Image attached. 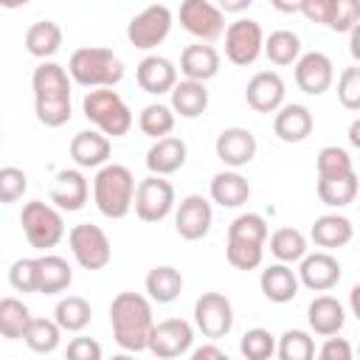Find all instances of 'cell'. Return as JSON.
<instances>
[{"label": "cell", "instance_id": "obj_1", "mask_svg": "<svg viewBox=\"0 0 360 360\" xmlns=\"http://www.w3.org/2000/svg\"><path fill=\"white\" fill-rule=\"evenodd\" d=\"M34 112L42 127H65L73 115L70 110V76L56 62H39L31 73Z\"/></svg>", "mask_w": 360, "mask_h": 360}, {"label": "cell", "instance_id": "obj_2", "mask_svg": "<svg viewBox=\"0 0 360 360\" xmlns=\"http://www.w3.org/2000/svg\"><path fill=\"white\" fill-rule=\"evenodd\" d=\"M110 326H112L115 343L124 352L129 354L143 352L155 326L152 301L141 292H118L110 304Z\"/></svg>", "mask_w": 360, "mask_h": 360}, {"label": "cell", "instance_id": "obj_3", "mask_svg": "<svg viewBox=\"0 0 360 360\" xmlns=\"http://www.w3.org/2000/svg\"><path fill=\"white\" fill-rule=\"evenodd\" d=\"M68 76L70 82L87 87V90H101V87H115L124 79V62L110 51L98 45L76 48L68 62Z\"/></svg>", "mask_w": 360, "mask_h": 360}, {"label": "cell", "instance_id": "obj_4", "mask_svg": "<svg viewBox=\"0 0 360 360\" xmlns=\"http://www.w3.org/2000/svg\"><path fill=\"white\" fill-rule=\"evenodd\" d=\"M135 174L121 163H107L93 177V202L107 219H124L135 200Z\"/></svg>", "mask_w": 360, "mask_h": 360}, {"label": "cell", "instance_id": "obj_5", "mask_svg": "<svg viewBox=\"0 0 360 360\" xmlns=\"http://www.w3.org/2000/svg\"><path fill=\"white\" fill-rule=\"evenodd\" d=\"M82 112L96 127V132H101L104 138H124L135 121L127 101L110 87L87 90L82 98Z\"/></svg>", "mask_w": 360, "mask_h": 360}, {"label": "cell", "instance_id": "obj_6", "mask_svg": "<svg viewBox=\"0 0 360 360\" xmlns=\"http://www.w3.org/2000/svg\"><path fill=\"white\" fill-rule=\"evenodd\" d=\"M20 225H22V233H25L28 245L37 248V250L56 248L65 236L62 211H56L51 202H42V200H31V202L22 205Z\"/></svg>", "mask_w": 360, "mask_h": 360}, {"label": "cell", "instance_id": "obj_7", "mask_svg": "<svg viewBox=\"0 0 360 360\" xmlns=\"http://www.w3.org/2000/svg\"><path fill=\"white\" fill-rule=\"evenodd\" d=\"M68 245L73 259L79 262V267L84 270H104L112 259V245L110 236L93 225V222H79L68 231Z\"/></svg>", "mask_w": 360, "mask_h": 360}, {"label": "cell", "instance_id": "obj_8", "mask_svg": "<svg viewBox=\"0 0 360 360\" xmlns=\"http://www.w3.org/2000/svg\"><path fill=\"white\" fill-rule=\"evenodd\" d=\"M174 186L166 177L149 174L135 186L132 208L141 222H163L174 211Z\"/></svg>", "mask_w": 360, "mask_h": 360}, {"label": "cell", "instance_id": "obj_9", "mask_svg": "<svg viewBox=\"0 0 360 360\" xmlns=\"http://www.w3.org/2000/svg\"><path fill=\"white\" fill-rule=\"evenodd\" d=\"M169 31H172V8L163 3L146 6L127 22V39L141 51L158 48L169 37Z\"/></svg>", "mask_w": 360, "mask_h": 360}, {"label": "cell", "instance_id": "obj_10", "mask_svg": "<svg viewBox=\"0 0 360 360\" xmlns=\"http://www.w3.org/2000/svg\"><path fill=\"white\" fill-rule=\"evenodd\" d=\"M262 45H264V31L250 17H239L225 28V56L239 68L253 65L262 56Z\"/></svg>", "mask_w": 360, "mask_h": 360}, {"label": "cell", "instance_id": "obj_11", "mask_svg": "<svg viewBox=\"0 0 360 360\" xmlns=\"http://www.w3.org/2000/svg\"><path fill=\"white\" fill-rule=\"evenodd\" d=\"M180 25L200 42L211 45L225 34V14L211 0H183L180 3Z\"/></svg>", "mask_w": 360, "mask_h": 360}, {"label": "cell", "instance_id": "obj_12", "mask_svg": "<svg viewBox=\"0 0 360 360\" xmlns=\"http://www.w3.org/2000/svg\"><path fill=\"white\" fill-rule=\"evenodd\" d=\"M194 326L202 332V338H225L233 329V307L228 295L222 292H202L194 301Z\"/></svg>", "mask_w": 360, "mask_h": 360}, {"label": "cell", "instance_id": "obj_13", "mask_svg": "<svg viewBox=\"0 0 360 360\" xmlns=\"http://www.w3.org/2000/svg\"><path fill=\"white\" fill-rule=\"evenodd\" d=\"M191 343H194V326L183 318H166L152 326L146 349L158 360H174L180 354H186L191 349Z\"/></svg>", "mask_w": 360, "mask_h": 360}, {"label": "cell", "instance_id": "obj_14", "mask_svg": "<svg viewBox=\"0 0 360 360\" xmlns=\"http://www.w3.org/2000/svg\"><path fill=\"white\" fill-rule=\"evenodd\" d=\"M211 222H214V208L211 200H205L202 194H188L174 205V231L186 242H197L208 236Z\"/></svg>", "mask_w": 360, "mask_h": 360}, {"label": "cell", "instance_id": "obj_15", "mask_svg": "<svg viewBox=\"0 0 360 360\" xmlns=\"http://www.w3.org/2000/svg\"><path fill=\"white\" fill-rule=\"evenodd\" d=\"M298 284H304L307 290L312 292H326L332 287H338L340 276H343V267L340 262L326 253V250H315V253H307L301 262H298Z\"/></svg>", "mask_w": 360, "mask_h": 360}, {"label": "cell", "instance_id": "obj_16", "mask_svg": "<svg viewBox=\"0 0 360 360\" xmlns=\"http://www.w3.org/2000/svg\"><path fill=\"white\" fill-rule=\"evenodd\" d=\"M335 82V65L321 51H307L295 62V84L307 96H323Z\"/></svg>", "mask_w": 360, "mask_h": 360}, {"label": "cell", "instance_id": "obj_17", "mask_svg": "<svg viewBox=\"0 0 360 360\" xmlns=\"http://www.w3.org/2000/svg\"><path fill=\"white\" fill-rule=\"evenodd\" d=\"M256 149H259L256 135H253L248 127H225V129L217 135V141H214L217 158H219L228 169H233V172H239L242 166H248V163L256 158Z\"/></svg>", "mask_w": 360, "mask_h": 360}, {"label": "cell", "instance_id": "obj_18", "mask_svg": "<svg viewBox=\"0 0 360 360\" xmlns=\"http://www.w3.org/2000/svg\"><path fill=\"white\" fill-rule=\"evenodd\" d=\"M90 197V183L79 169H59L48 191V202L56 211H82Z\"/></svg>", "mask_w": 360, "mask_h": 360}, {"label": "cell", "instance_id": "obj_19", "mask_svg": "<svg viewBox=\"0 0 360 360\" xmlns=\"http://www.w3.org/2000/svg\"><path fill=\"white\" fill-rule=\"evenodd\" d=\"M284 96H287V87H284V79L276 70L253 73L248 87H245V101L256 112H276L284 104Z\"/></svg>", "mask_w": 360, "mask_h": 360}, {"label": "cell", "instance_id": "obj_20", "mask_svg": "<svg viewBox=\"0 0 360 360\" xmlns=\"http://www.w3.org/2000/svg\"><path fill=\"white\" fill-rule=\"evenodd\" d=\"M135 79H138V87L143 93L163 96V93H172V87L177 84V68L172 59H166L160 53H149L138 62Z\"/></svg>", "mask_w": 360, "mask_h": 360}, {"label": "cell", "instance_id": "obj_21", "mask_svg": "<svg viewBox=\"0 0 360 360\" xmlns=\"http://www.w3.org/2000/svg\"><path fill=\"white\" fill-rule=\"evenodd\" d=\"M186 158H188L186 141L183 138H174V135H166V138L155 141L146 149V169L155 177H166V174L180 172L186 166Z\"/></svg>", "mask_w": 360, "mask_h": 360}, {"label": "cell", "instance_id": "obj_22", "mask_svg": "<svg viewBox=\"0 0 360 360\" xmlns=\"http://www.w3.org/2000/svg\"><path fill=\"white\" fill-rule=\"evenodd\" d=\"M315 118L304 104H281L273 118V132L284 143H301L312 135Z\"/></svg>", "mask_w": 360, "mask_h": 360}, {"label": "cell", "instance_id": "obj_23", "mask_svg": "<svg viewBox=\"0 0 360 360\" xmlns=\"http://www.w3.org/2000/svg\"><path fill=\"white\" fill-rule=\"evenodd\" d=\"M110 152H112L110 138H104L96 129H82V132H76L70 138V158H73V163L79 169H101V166H107Z\"/></svg>", "mask_w": 360, "mask_h": 360}, {"label": "cell", "instance_id": "obj_24", "mask_svg": "<svg viewBox=\"0 0 360 360\" xmlns=\"http://www.w3.org/2000/svg\"><path fill=\"white\" fill-rule=\"evenodd\" d=\"M180 73L188 82L205 84L208 79H214L219 73V51L214 45H205V42L186 45L180 53Z\"/></svg>", "mask_w": 360, "mask_h": 360}, {"label": "cell", "instance_id": "obj_25", "mask_svg": "<svg viewBox=\"0 0 360 360\" xmlns=\"http://www.w3.org/2000/svg\"><path fill=\"white\" fill-rule=\"evenodd\" d=\"M307 323L315 335L332 338L346 326V307L335 295H318L307 309Z\"/></svg>", "mask_w": 360, "mask_h": 360}, {"label": "cell", "instance_id": "obj_26", "mask_svg": "<svg viewBox=\"0 0 360 360\" xmlns=\"http://www.w3.org/2000/svg\"><path fill=\"white\" fill-rule=\"evenodd\" d=\"M259 287H262V292H264L267 301H273V304H290L298 295V287L301 284H298V276H295V270L290 264L276 262V264H267L262 270Z\"/></svg>", "mask_w": 360, "mask_h": 360}, {"label": "cell", "instance_id": "obj_27", "mask_svg": "<svg viewBox=\"0 0 360 360\" xmlns=\"http://www.w3.org/2000/svg\"><path fill=\"white\" fill-rule=\"evenodd\" d=\"M309 236H312V242H315L318 248H323V250L329 253V250L346 248V245L352 242L354 225H352V219L343 217V214H323V217H318V219L312 222Z\"/></svg>", "mask_w": 360, "mask_h": 360}, {"label": "cell", "instance_id": "obj_28", "mask_svg": "<svg viewBox=\"0 0 360 360\" xmlns=\"http://www.w3.org/2000/svg\"><path fill=\"white\" fill-rule=\"evenodd\" d=\"M208 194H211V202H217V205H222V208H239V205H245L248 197H250V183H248V177H242L239 172L225 169V172H217V174L211 177Z\"/></svg>", "mask_w": 360, "mask_h": 360}, {"label": "cell", "instance_id": "obj_29", "mask_svg": "<svg viewBox=\"0 0 360 360\" xmlns=\"http://www.w3.org/2000/svg\"><path fill=\"white\" fill-rule=\"evenodd\" d=\"M70 284H73V267L68 264V259L56 253H45L37 259V292L56 295L65 292Z\"/></svg>", "mask_w": 360, "mask_h": 360}, {"label": "cell", "instance_id": "obj_30", "mask_svg": "<svg viewBox=\"0 0 360 360\" xmlns=\"http://www.w3.org/2000/svg\"><path fill=\"white\" fill-rule=\"evenodd\" d=\"M183 273L172 264H155L146 278H143V287H146V298L152 304H172L180 292H183Z\"/></svg>", "mask_w": 360, "mask_h": 360}, {"label": "cell", "instance_id": "obj_31", "mask_svg": "<svg viewBox=\"0 0 360 360\" xmlns=\"http://www.w3.org/2000/svg\"><path fill=\"white\" fill-rule=\"evenodd\" d=\"M169 96H172L169 107H172L174 118H177V115H180V118H197V115H202V112L208 110V90H205V84H200V82L183 79V82H177V84L172 87Z\"/></svg>", "mask_w": 360, "mask_h": 360}, {"label": "cell", "instance_id": "obj_32", "mask_svg": "<svg viewBox=\"0 0 360 360\" xmlns=\"http://www.w3.org/2000/svg\"><path fill=\"white\" fill-rule=\"evenodd\" d=\"M59 45H62V28H59V22H53V20H37V22L28 25V31H25V51L34 59L51 62V56L59 51Z\"/></svg>", "mask_w": 360, "mask_h": 360}, {"label": "cell", "instance_id": "obj_33", "mask_svg": "<svg viewBox=\"0 0 360 360\" xmlns=\"http://www.w3.org/2000/svg\"><path fill=\"white\" fill-rule=\"evenodd\" d=\"M90 318H93L90 301L82 298V295H65L53 307V321H56V326L62 332H76L79 335L82 329H87Z\"/></svg>", "mask_w": 360, "mask_h": 360}, {"label": "cell", "instance_id": "obj_34", "mask_svg": "<svg viewBox=\"0 0 360 360\" xmlns=\"http://www.w3.org/2000/svg\"><path fill=\"white\" fill-rule=\"evenodd\" d=\"M262 53H264L273 65H278V68L295 65L298 56H301V37H298L295 31H290V28H278V31H273L270 37H264Z\"/></svg>", "mask_w": 360, "mask_h": 360}, {"label": "cell", "instance_id": "obj_35", "mask_svg": "<svg viewBox=\"0 0 360 360\" xmlns=\"http://www.w3.org/2000/svg\"><path fill=\"white\" fill-rule=\"evenodd\" d=\"M315 191H318V200L323 205H329V208H346V205L354 202V197L360 191L357 172L343 174V177H332V180H318Z\"/></svg>", "mask_w": 360, "mask_h": 360}, {"label": "cell", "instance_id": "obj_36", "mask_svg": "<svg viewBox=\"0 0 360 360\" xmlns=\"http://www.w3.org/2000/svg\"><path fill=\"white\" fill-rule=\"evenodd\" d=\"M31 318H34L31 309L20 298H14V295L0 298V338H6V340H22Z\"/></svg>", "mask_w": 360, "mask_h": 360}, {"label": "cell", "instance_id": "obj_37", "mask_svg": "<svg viewBox=\"0 0 360 360\" xmlns=\"http://www.w3.org/2000/svg\"><path fill=\"white\" fill-rule=\"evenodd\" d=\"M270 253H273L281 264L301 262V259L309 253L307 236H304L298 228H278V231H273V236H270Z\"/></svg>", "mask_w": 360, "mask_h": 360}, {"label": "cell", "instance_id": "obj_38", "mask_svg": "<svg viewBox=\"0 0 360 360\" xmlns=\"http://www.w3.org/2000/svg\"><path fill=\"white\" fill-rule=\"evenodd\" d=\"M22 340H25V346H28L31 352H37V354H51V352H56L59 343H62V329L56 326L53 318H31V323H28Z\"/></svg>", "mask_w": 360, "mask_h": 360}, {"label": "cell", "instance_id": "obj_39", "mask_svg": "<svg viewBox=\"0 0 360 360\" xmlns=\"http://www.w3.org/2000/svg\"><path fill=\"white\" fill-rule=\"evenodd\" d=\"M174 121H177V118H174L172 107H169V104H160V101H158V104H146V107L141 110V115H138L141 132L149 135V138H155V141L172 135Z\"/></svg>", "mask_w": 360, "mask_h": 360}, {"label": "cell", "instance_id": "obj_40", "mask_svg": "<svg viewBox=\"0 0 360 360\" xmlns=\"http://www.w3.org/2000/svg\"><path fill=\"white\" fill-rule=\"evenodd\" d=\"M228 242H248V245H262L267 242V222L262 214L245 211L228 225Z\"/></svg>", "mask_w": 360, "mask_h": 360}, {"label": "cell", "instance_id": "obj_41", "mask_svg": "<svg viewBox=\"0 0 360 360\" xmlns=\"http://www.w3.org/2000/svg\"><path fill=\"white\" fill-rule=\"evenodd\" d=\"M278 360H315V338L304 329H287L276 340Z\"/></svg>", "mask_w": 360, "mask_h": 360}, {"label": "cell", "instance_id": "obj_42", "mask_svg": "<svg viewBox=\"0 0 360 360\" xmlns=\"http://www.w3.org/2000/svg\"><path fill=\"white\" fill-rule=\"evenodd\" d=\"M315 166H318V180H332L354 172V160L343 146H323L318 152Z\"/></svg>", "mask_w": 360, "mask_h": 360}, {"label": "cell", "instance_id": "obj_43", "mask_svg": "<svg viewBox=\"0 0 360 360\" xmlns=\"http://www.w3.org/2000/svg\"><path fill=\"white\" fill-rule=\"evenodd\" d=\"M239 354L245 360H273V354H276V338L267 329L253 326V329H248L239 338Z\"/></svg>", "mask_w": 360, "mask_h": 360}, {"label": "cell", "instance_id": "obj_44", "mask_svg": "<svg viewBox=\"0 0 360 360\" xmlns=\"http://www.w3.org/2000/svg\"><path fill=\"white\" fill-rule=\"evenodd\" d=\"M360 22V6L354 0H329V14H326V28L338 34H349Z\"/></svg>", "mask_w": 360, "mask_h": 360}, {"label": "cell", "instance_id": "obj_45", "mask_svg": "<svg viewBox=\"0 0 360 360\" xmlns=\"http://www.w3.org/2000/svg\"><path fill=\"white\" fill-rule=\"evenodd\" d=\"M228 264L236 270H256L264 262V248L262 245H248V242H228L225 245Z\"/></svg>", "mask_w": 360, "mask_h": 360}, {"label": "cell", "instance_id": "obj_46", "mask_svg": "<svg viewBox=\"0 0 360 360\" xmlns=\"http://www.w3.org/2000/svg\"><path fill=\"white\" fill-rule=\"evenodd\" d=\"M28 188V174L20 166H3L0 169V202H17Z\"/></svg>", "mask_w": 360, "mask_h": 360}, {"label": "cell", "instance_id": "obj_47", "mask_svg": "<svg viewBox=\"0 0 360 360\" xmlns=\"http://www.w3.org/2000/svg\"><path fill=\"white\" fill-rule=\"evenodd\" d=\"M338 101L346 110H360V68L349 65L343 68V73L338 76Z\"/></svg>", "mask_w": 360, "mask_h": 360}, {"label": "cell", "instance_id": "obj_48", "mask_svg": "<svg viewBox=\"0 0 360 360\" xmlns=\"http://www.w3.org/2000/svg\"><path fill=\"white\" fill-rule=\"evenodd\" d=\"M8 284L17 290V292H37V259H17L11 267H8Z\"/></svg>", "mask_w": 360, "mask_h": 360}, {"label": "cell", "instance_id": "obj_49", "mask_svg": "<svg viewBox=\"0 0 360 360\" xmlns=\"http://www.w3.org/2000/svg\"><path fill=\"white\" fill-rule=\"evenodd\" d=\"M101 357H104L101 343L87 335H76L65 349V360H101Z\"/></svg>", "mask_w": 360, "mask_h": 360}, {"label": "cell", "instance_id": "obj_50", "mask_svg": "<svg viewBox=\"0 0 360 360\" xmlns=\"http://www.w3.org/2000/svg\"><path fill=\"white\" fill-rule=\"evenodd\" d=\"M315 360H354V349H352V343H349L346 338L332 335V338H326L323 346L315 352Z\"/></svg>", "mask_w": 360, "mask_h": 360}, {"label": "cell", "instance_id": "obj_51", "mask_svg": "<svg viewBox=\"0 0 360 360\" xmlns=\"http://www.w3.org/2000/svg\"><path fill=\"white\" fill-rule=\"evenodd\" d=\"M191 360H231V357L217 343H202V346H197L191 352Z\"/></svg>", "mask_w": 360, "mask_h": 360}, {"label": "cell", "instance_id": "obj_52", "mask_svg": "<svg viewBox=\"0 0 360 360\" xmlns=\"http://www.w3.org/2000/svg\"><path fill=\"white\" fill-rule=\"evenodd\" d=\"M349 53L352 59H360V22L349 31Z\"/></svg>", "mask_w": 360, "mask_h": 360}, {"label": "cell", "instance_id": "obj_53", "mask_svg": "<svg viewBox=\"0 0 360 360\" xmlns=\"http://www.w3.org/2000/svg\"><path fill=\"white\" fill-rule=\"evenodd\" d=\"M217 8H219L222 14H225V11H245V8H250V0H222Z\"/></svg>", "mask_w": 360, "mask_h": 360}, {"label": "cell", "instance_id": "obj_54", "mask_svg": "<svg viewBox=\"0 0 360 360\" xmlns=\"http://www.w3.org/2000/svg\"><path fill=\"white\" fill-rule=\"evenodd\" d=\"M349 143L352 146H360V121H352V127H349Z\"/></svg>", "mask_w": 360, "mask_h": 360}, {"label": "cell", "instance_id": "obj_55", "mask_svg": "<svg viewBox=\"0 0 360 360\" xmlns=\"http://www.w3.org/2000/svg\"><path fill=\"white\" fill-rule=\"evenodd\" d=\"M110 360H138L135 354H129V352H118V354H112Z\"/></svg>", "mask_w": 360, "mask_h": 360}, {"label": "cell", "instance_id": "obj_56", "mask_svg": "<svg viewBox=\"0 0 360 360\" xmlns=\"http://www.w3.org/2000/svg\"><path fill=\"white\" fill-rule=\"evenodd\" d=\"M0 141H3V129H0Z\"/></svg>", "mask_w": 360, "mask_h": 360}]
</instances>
